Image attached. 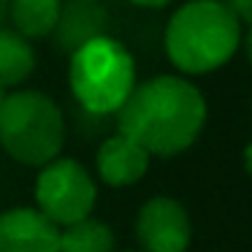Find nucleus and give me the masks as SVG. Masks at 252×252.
Returning <instances> with one entry per match:
<instances>
[{
    "instance_id": "17",
    "label": "nucleus",
    "mask_w": 252,
    "mask_h": 252,
    "mask_svg": "<svg viewBox=\"0 0 252 252\" xmlns=\"http://www.w3.org/2000/svg\"><path fill=\"white\" fill-rule=\"evenodd\" d=\"M6 95H8V90H3V87H0V103L6 100Z\"/></svg>"
},
{
    "instance_id": "4",
    "label": "nucleus",
    "mask_w": 252,
    "mask_h": 252,
    "mask_svg": "<svg viewBox=\"0 0 252 252\" xmlns=\"http://www.w3.org/2000/svg\"><path fill=\"white\" fill-rule=\"evenodd\" d=\"M68 84L87 114H117L136 87V60L125 44L103 33L71 52Z\"/></svg>"
},
{
    "instance_id": "6",
    "label": "nucleus",
    "mask_w": 252,
    "mask_h": 252,
    "mask_svg": "<svg viewBox=\"0 0 252 252\" xmlns=\"http://www.w3.org/2000/svg\"><path fill=\"white\" fill-rule=\"evenodd\" d=\"M138 252H187L192 241V222L187 209L171 195L144 201L136 214Z\"/></svg>"
},
{
    "instance_id": "13",
    "label": "nucleus",
    "mask_w": 252,
    "mask_h": 252,
    "mask_svg": "<svg viewBox=\"0 0 252 252\" xmlns=\"http://www.w3.org/2000/svg\"><path fill=\"white\" fill-rule=\"evenodd\" d=\"M222 3L228 6V11L233 14L239 22H244L252 28V0H222Z\"/></svg>"
},
{
    "instance_id": "3",
    "label": "nucleus",
    "mask_w": 252,
    "mask_h": 252,
    "mask_svg": "<svg viewBox=\"0 0 252 252\" xmlns=\"http://www.w3.org/2000/svg\"><path fill=\"white\" fill-rule=\"evenodd\" d=\"M0 147L14 163L44 168L65 147V117L38 90L8 93L0 103Z\"/></svg>"
},
{
    "instance_id": "2",
    "label": "nucleus",
    "mask_w": 252,
    "mask_h": 252,
    "mask_svg": "<svg viewBox=\"0 0 252 252\" xmlns=\"http://www.w3.org/2000/svg\"><path fill=\"white\" fill-rule=\"evenodd\" d=\"M165 55L176 71L203 76L222 68L241 44V22L222 0H190L165 25Z\"/></svg>"
},
{
    "instance_id": "1",
    "label": "nucleus",
    "mask_w": 252,
    "mask_h": 252,
    "mask_svg": "<svg viewBox=\"0 0 252 252\" xmlns=\"http://www.w3.org/2000/svg\"><path fill=\"white\" fill-rule=\"evenodd\" d=\"M206 98L182 76H152L136 84L117 111V133L149 158H174L198 141L206 125Z\"/></svg>"
},
{
    "instance_id": "7",
    "label": "nucleus",
    "mask_w": 252,
    "mask_h": 252,
    "mask_svg": "<svg viewBox=\"0 0 252 252\" xmlns=\"http://www.w3.org/2000/svg\"><path fill=\"white\" fill-rule=\"evenodd\" d=\"M0 252H60V228L38 209H8L0 214Z\"/></svg>"
},
{
    "instance_id": "18",
    "label": "nucleus",
    "mask_w": 252,
    "mask_h": 252,
    "mask_svg": "<svg viewBox=\"0 0 252 252\" xmlns=\"http://www.w3.org/2000/svg\"><path fill=\"white\" fill-rule=\"evenodd\" d=\"M82 3H98V0H82Z\"/></svg>"
},
{
    "instance_id": "14",
    "label": "nucleus",
    "mask_w": 252,
    "mask_h": 252,
    "mask_svg": "<svg viewBox=\"0 0 252 252\" xmlns=\"http://www.w3.org/2000/svg\"><path fill=\"white\" fill-rule=\"evenodd\" d=\"M130 3H136L141 8H165L171 0H130Z\"/></svg>"
},
{
    "instance_id": "15",
    "label": "nucleus",
    "mask_w": 252,
    "mask_h": 252,
    "mask_svg": "<svg viewBox=\"0 0 252 252\" xmlns=\"http://www.w3.org/2000/svg\"><path fill=\"white\" fill-rule=\"evenodd\" d=\"M244 165H247V171H250V176H252V141L247 144V149H244Z\"/></svg>"
},
{
    "instance_id": "16",
    "label": "nucleus",
    "mask_w": 252,
    "mask_h": 252,
    "mask_svg": "<svg viewBox=\"0 0 252 252\" xmlns=\"http://www.w3.org/2000/svg\"><path fill=\"white\" fill-rule=\"evenodd\" d=\"M244 44H247V57H250V63H252V28H250V33H247Z\"/></svg>"
},
{
    "instance_id": "5",
    "label": "nucleus",
    "mask_w": 252,
    "mask_h": 252,
    "mask_svg": "<svg viewBox=\"0 0 252 252\" xmlns=\"http://www.w3.org/2000/svg\"><path fill=\"white\" fill-rule=\"evenodd\" d=\"M35 209L57 228L93 217L98 201V185L93 174L73 158H57L38 171L35 179Z\"/></svg>"
},
{
    "instance_id": "8",
    "label": "nucleus",
    "mask_w": 252,
    "mask_h": 252,
    "mask_svg": "<svg viewBox=\"0 0 252 252\" xmlns=\"http://www.w3.org/2000/svg\"><path fill=\"white\" fill-rule=\"evenodd\" d=\"M149 152H144L136 141L122 133L109 136L98 147L95 155V171L109 187H133L147 176L149 171Z\"/></svg>"
},
{
    "instance_id": "12",
    "label": "nucleus",
    "mask_w": 252,
    "mask_h": 252,
    "mask_svg": "<svg viewBox=\"0 0 252 252\" xmlns=\"http://www.w3.org/2000/svg\"><path fill=\"white\" fill-rule=\"evenodd\" d=\"M114 230L103 220H79L60 228V252H114Z\"/></svg>"
},
{
    "instance_id": "9",
    "label": "nucleus",
    "mask_w": 252,
    "mask_h": 252,
    "mask_svg": "<svg viewBox=\"0 0 252 252\" xmlns=\"http://www.w3.org/2000/svg\"><path fill=\"white\" fill-rule=\"evenodd\" d=\"M103 11H100L95 3H82V0H73L68 8H63L60 14V22H57L55 33L60 46L65 49H79L82 44L103 35Z\"/></svg>"
},
{
    "instance_id": "11",
    "label": "nucleus",
    "mask_w": 252,
    "mask_h": 252,
    "mask_svg": "<svg viewBox=\"0 0 252 252\" xmlns=\"http://www.w3.org/2000/svg\"><path fill=\"white\" fill-rule=\"evenodd\" d=\"M35 71V52L17 30L0 28V87H19Z\"/></svg>"
},
{
    "instance_id": "10",
    "label": "nucleus",
    "mask_w": 252,
    "mask_h": 252,
    "mask_svg": "<svg viewBox=\"0 0 252 252\" xmlns=\"http://www.w3.org/2000/svg\"><path fill=\"white\" fill-rule=\"evenodd\" d=\"M8 14L22 38H46L60 22L63 0H11Z\"/></svg>"
},
{
    "instance_id": "19",
    "label": "nucleus",
    "mask_w": 252,
    "mask_h": 252,
    "mask_svg": "<svg viewBox=\"0 0 252 252\" xmlns=\"http://www.w3.org/2000/svg\"><path fill=\"white\" fill-rule=\"evenodd\" d=\"M122 252H138V250H122Z\"/></svg>"
}]
</instances>
